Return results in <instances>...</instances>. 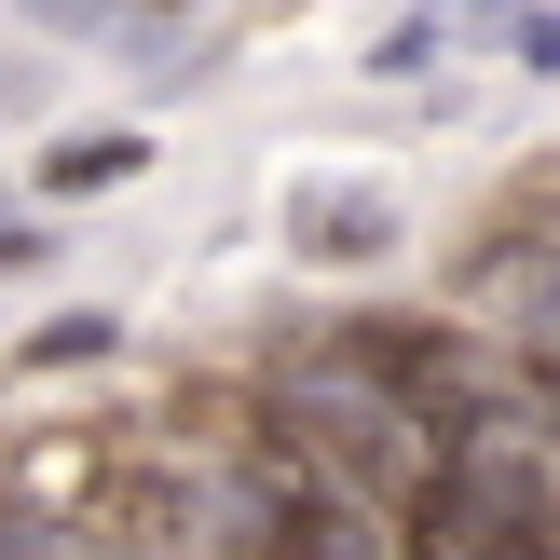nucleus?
<instances>
[{
  "label": "nucleus",
  "instance_id": "nucleus-1",
  "mask_svg": "<svg viewBox=\"0 0 560 560\" xmlns=\"http://www.w3.org/2000/svg\"><path fill=\"white\" fill-rule=\"evenodd\" d=\"M260 438H288L315 479H342L355 506L397 534H424L438 506H452V438L424 424V397H410L397 370H383V342L355 328V342H301V355H273L260 370Z\"/></svg>",
  "mask_w": 560,
  "mask_h": 560
},
{
  "label": "nucleus",
  "instance_id": "nucleus-2",
  "mask_svg": "<svg viewBox=\"0 0 560 560\" xmlns=\"http://www.w3.org/2000/svg\"><path fill=\"white\" fill-rule=\"evenodd\" d=\"M383 246H397L383 191H301V260H383Z\"/></svg>",
  "mask_w": 560,
  "mask_h": 560
},
{
  "label": "nucleus",
  "instance_id": "nucleus-3",
  "mask_svg": "<svg viewBox=\"0 0 560 560\" xmlns=\"http://www.w3.org/2000/svg\"><path fill=\"white\" fill-rule=\"evenodd\" d=\"M82 355H109V315H55L42 342L14 355V370H82Z\"/></svg>",
  "mask_w": 560,
  "mask_h": 560
}]
</instances>
